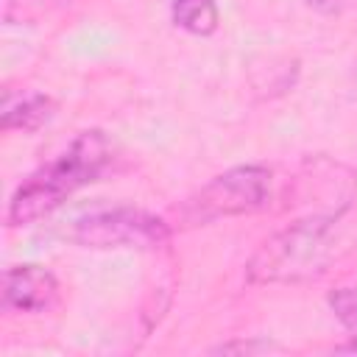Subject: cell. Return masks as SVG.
<instances>
[{
	"label": "cell",
	"instance_id": "obj_1",
	"mask_svg": "<svg viewBox=\"0 0 357 357\" xmlns=\"http://www.w3.org/2000/svg\"><path fill=\"white\" fill-rule=\"evenodd\" d=\"M112 162V145L100 131H81L73 145L20 184L8 204V226H28L50 215L78 187L95 181Z\"/></svg>",
	"mask_w": 357,
	"mask_h": 357
},
{
	"label": "cell",
	"instance_id": "obj_2",
	"mask_svg": "<svg viewBox=\"0 0 357 357\" xmlns=\"http://www.w3.org/2000/svg\"><path fill=\"white\" fill-rule=\"evenodd\" d=\"M335 248V215H310L271 234L248 259L245 276L254 284L307 282L326 271Z\"/></svg>",
	"mask_w": 357,
	"mask_h": 357
},
{
	"label": "cell",
	"instance_id": "obj_3",
	"mask_svg": "<svg viewBox=\"0 0 357 357\" xmlns=\"http://www.w3.org/2000/svg\"><path fill=\"white\" fill-rule=\"evenodd\" d=\"M271 201V170L262 165L231 167L206 181L181 206V218L190 223H212L220 218L251 215Z\"/></svg>",
	"mask_w": 357,
	"mask_h": 357
},
{
	"label": "cell",
	"instance_id": "obj_4",
	"mask_svg": "<svg viewBox=\"0 0 357 357\" xmlns=\"http://www.w3.org/2000/svg\"><path fill=\"white\" fill-rule=\"evenodd\" d=\"M167 234L162 218L131 206L89 212L73 226V240L84 248H151L165 243Z\"/></svg>",
	"mask_w": 357,
	"mask_h": 357
},
{
	"label": "cell",
	"instance_id": "obj_5",
	"mask_svg": "<svg viewBox=\"0 0 357 357\" xmlns=\"http://www.w3.org/2000/svg\"><path fill=\"white\" fill-rule=\"evenodd\" d=\"M59 298L56 276L42 265H14L3 276V307L14 312H45Z\"/></svg>",
	"mask_w": 357,
	"mask_h": 357
},
{
	"label": "cell",
	"instance_id": "obj_6",
	"mask_svg": "<svg viewBox=\"0 0 357 357\" xmlns=\"http://www.w3.org/2000/svg\"><path fill=\"white\" fill-rule=\"evenodd\" d=\"M56 112V103L47 95L39 92H25L17 100L6 98L3 103V131H36L39 126H45Z\"/></svg>",
	"mask_w": 357,
	"mask_h": 357
},
{
	"label": "cell",
	"instance_id": "obj_7",
	"mask_svg": "<svg viewBox=\"0 0 357 357\" xmlns=\"http://www.w3.org/2000/svg\"><path fill=\"white\" fill-rule=\"evenodd\" d=\"M173 22L195 36L215 33L220 14L215 0H173Z\"/></svg>",
	"mask_w": 357,
	"mask_h": 357
},
{
	"label": "cell",
	"instance_id": "obj_8",
	"mask_svg": "<svg viewBox=\"0 0 357 357\" xmlns=\"http://www.w3.org/2000/svg\"><path fill=\"white\" fill-rule=\"evenodd\" d=\"M329 307L335 312V318L349 326L357 329V287H337L329 293Z\"/></svg>",
	"mask_w": 357,
	"mask_h": 357
},
{
	"label": "cell",
	"instance_id": "obj_9",
	"mask_svg": "<svg viewBox=\"0 0 357 357\" xmlns=\"http://www.w3.org/2000/svg\"><path fill=\"white\" fill-rule=\"evenodd\" d=\"M268 349H273V343H265V340H245V343H223V346H218L215 351H268Z\"/></svg>",
	"mask_w": 357,
	"mask_h": 357
},
{
	"label": "cell",
	"instance_id": "obj_10",
	"mask_svg": "<svg viewBox=\"0 0 357 357\" xmlns=\"http://www.w3.org/2000/svg\"><path fill=\"white\" fill-rule=\"evenodd\" d=\"M304 3L315 11H321V14H335V11L343 8V0H304Z\"/></svg>",
	"mask_w": 357,
	"mask_h": 357
},
{
	"label": "cell",
	"instance_id": "obj_11",
	"mask_svg": "<svg viewBox=\"0 0 357 357\" xmlns=\"http://www.w3.org/2000/svg\"><path fill=\"white\" fill-rule=\"evenodd\" d=\"M337 351H351V354H357V337L349 340V343H343V346H337Z\"/></svg>",
	"mask_w": 357,
	"mask_h": 357
},
{
	"label": "cell",
	"instance_id": "obj_12",
	"mask_svg": "<svg viewBox=\"0 0 357 357\" xmlns=\"http://www.w3.org/2000/svg\"><path fill=\"white\" fill-rule=\"evenodd\" d=\"M354 92H357V81H354Z\"/></svg>",
	"mask_w": 357,
	"mask_h": 357
}]
</instances>
